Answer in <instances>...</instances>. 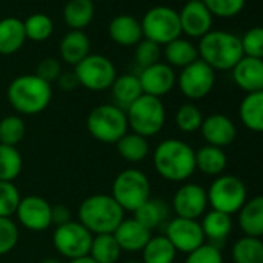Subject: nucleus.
Returning a JSON list of instances; mask_svg holds the SVG:
<instances>
[{
  "label": "nucleus",
  "mask_w": 263,
  "mask_h": 263,
  "mask_svg": "<svg viewBox=\"0 0 263 263\" xmlns=\"http://www.w3.org/2000/svg\"><path fill=\"white\" fill-rule=\"evenodd\" d=\"M157 174L172 183H183L189 180L195 167V151L184 141L169 138L163 140L152 155Z\"/></svg>",
  "instance_id": "obj_1"
},
{
  "label": "nucleus",
  "mask_w": 263,
  "mask_h": 263,
  "mask_svg": "<svg viewBox=\"0 0 263 263\" xmlns=\"http://www.w3.org/2000/svg\"><path fill=\"white\" fill-rule=\"evenodd\" d=\"M7 99L17 113L34 116L47 110L53 99V88L51 84L45 82L34 73L21 74L10 82Z\"/></svg>",
  "instance_id": "obj_2"
},
{
  "label": "nucleus",
  "mask_w": 263,
  "mask_h": 263,
  "mask_svg": "<svg viewBox=\"0 0 263 263\" xmlns=\"http://www.w3.org/2000/svg\"><path fill=\"white\" fill-rule=\"evenodd\" d=\"M124 218L125 211L110 194H93L78 209V221L93 235L113 234Z\"/></svg>",
  "instance_id": "obj_3"
},
{
  "label": "nucleus",
  "mask_w": 263,
  "mask_h": 263,
  "mask_svg": "<svg viewBox=\"0 0 263 263\" xmlns=\"http://www.w3.org/2000/svg\"><path fill=\"white\" fill-rule=\"evenodd\" d=\"M197 50L198 58L214 71L232 70L245 56L240 37L223 30H211L200 39Z\"/></svg>",
  "instance_id": "obj_4"
},
{
  "label": "nucleus",
  "mask_w": 263,
  "mask_h": 263,
  "mask_svg": "<svg viewBox=\"0 0 263 263\" xmlns=\"http://www.w3.org/2000/svg\"><path fill=\"white\" fill-rule=\"evenodd\" d=\"M128 128L137 135L152 138L166 124V107L160 98L141 95L125 110Z\"/></svg>",
  "instance_id": "obj_5"
},
{
  "label": "nucleus",
  "mask_w": 263,
  "mask_h": 263,
  "mask_svg": "<svg viewBox=\"0 0 263 263\" xmlns=\"http://www.w3.org/2000/svg\"><path fill=\"white\" fill-rule=\"evenodd\" d=\"M110 195L124 211L135 212L151 198V180L143 171L127 167L115 177Z\"/></svg>",
  "instance_id": "obj_6"
},
{
  "label": "nucleus",
  "mask_w": 263,
  "mask_h": 263,
  "mask_svg": "<svg viewBox=\"0 0 263 263\" xmlns=\"http://www.w3.org/2000/svg\"><path fill=\"white\" fill-rule=\"evenodd\" d=\"M87 130L102 144H116L128 132L125 111L115 104H101L88 113Z\"/></svg>",
  "instance_id": "obj_7"
},
{
  "label": "nucleus",
  "mask_w": 263,
  "mask_h": 263,
  "mask_svg": "<svg viewBox=\"0 0 263 263\" xmlns=\"http://www.w3.org/2000/svg\"><path fill=\"white\" fill-rule=\"evenodd\" d=\"M140 22L144 39L152 41L160 47L167 45L169 42L181 37L183 34L178 13L166 5L151 8L149 11H146Z\"/></svg>",
  "instance_id": "obj_8"
},
{
  "label": "nucleus",
  "mask_w": 263,
  "mask_h": 263,
  "mask_svg": "<svg viewBox=\"0 0 263 263\" xmlns=\"http://www.w3.org/2000/svg\"><path fill=\"white\" fill-rule=\"evenodd\" d=\"M206 194L211 208L228 215L238 212L248 200L246 186L235 175H218Z\"/></svg>",
  "instance_id": "obj_9"
},
{
  "label": "nucleus",
  "mask_w": 263,
  "mask_h": 263,
  "mask_svg": "<svg viewBox=\"0 0 263 263\" xmlns=\"http://www.w3.org/2000/svg\"><path fill=\"white\" fill-rule=\"evenodd\" d=\"M74 74L81 87L90 91L110 90L116 79L115 64L102 54H88L74 67Z\"/></svg>",
  "instance_id": "obj_10"
},
{
  "label": "nucleus",
  "mask_w": 263,
  "mask_h": 263,
  "mask_svg": "<svg viewBox=\"0 0 263 263\" xmlns=\"http://www.w3.org/2000/svg\"><path fill=\"white\" fill-rule=\"evenodd\" d=\"M91 240L93 234L74 220L56 226L53 232V246L67 260L88 255Z\"/></svg>",
  "instance_id": "obj_11"
},
{
  "label": "nucleus",
  "mask_w": 263,
  "mask_h": 263,
  "mask_svg": "<svg viewBox=\"0 0 263 263\" xmlns=\"http://www.w3.org/2000/svg\"><path fill=\"white\" fill-rule=\"evenodd\" d=\"M180 91L192 101L206 98L215 85V71L201 59L181 68L177 78Z\"/></svg>",
  "instance_id": "obj_12"
},
{
  "label": "nucleus",
  "mask_w": 263,
  "mask_h": 263,
  "mask_svg": "<svg viewBox=\"0 0 263 263\" xmlns=\"http://www.w3.org/2000/svg\"><path fill=\"white\" fill-rule=\"evenodd\" d=\"M19 224L31 232H44L51 224V204L41 195H27L21 198L16 211Z\"/></svg>",
  "instance_id": "obj_13"
},
{
  "label": "nucleus",
  "mask_w": 263,
  "mask_h": 263,
  "mask_svg": "<svg viewBox=\"0 0 263 263\" xmlns=\"http://www.w3.org/2000/svg\"><path fill=\"white\" fill-rule=\"evenodd\" d=\"M166 237L174 245L177 252L189 254L204 245V234L197 220L175 217L166 224Z\"/></svg>",
  "instance_id": "obj_14"
},
{
  "label": "nucleus",
  "mask_w": 263,
  "mask_h": 263,
  "mask_svg": "<svg viewBox=\"0 0 263 263\" xmlns=\"http://www.w3.org/2000/svg\"><path fill=\"white\" fill-rule=\"evenodd\" d=\"M208 194L204 187L197 183H186L177 189L172 198V208L177 217L197 220L208 208Z\"/></svg>",
  "instance_id": "obj_15"
},
{
  "label": "nucleus",
  "mask_w": 263,
  "mask_h": 263,
  "mask_svg": "<svg viewBox=\"0 0 263 263\" xmlns=\"http://www.w3.org/2000/svg\"><path fill=\"white\" fill-rule=\"evenodd\" d=\"M138 78L141 82L143 93L160 99L171 93L177 84V74L174 68L161 61L147 68H143Z\"/></svg>",
  "instance_id": "obj_16"
},
{
  "label": "nucleus",
  "mask_w": 263,
  "mask_h": 263,
  "mask_svg": "<svg viewBox=\"0 0 263 263\" xmlns=\"http://www.w3.org/2000/svg\"><path fill=\"white\" fill-rule=\"evenodd\" d=\"M181 33L189 37L201 39L212 30L214 16L203 2H187L178 13Z\"/></svg>",
  "instance_id": "obj_17"
},
{
  "label": "nucleus",
  "mask_w": 263,
  "mask_h": 263,
  "mask_svg": "<svg viewBox=\"0 0 263 263\" xmlns=\"http://www.w3.org/2000/svg\"><path fill=\"white\" fill-rule=\"evenodd\" d=\"M201 135L209 146L215 147H226L232 144L237 138V128L231 118L221 113H212L203 119L200 127Z\"/></svg>",
  "instance_id": "obj_18"
},
{
  "label": "nucleus",
  "mask_w": 263,
  "mask_h": 263,
  "mask_svg": "<svg viewBox=\"0 0 263 263\" xmlns=\"http://www.w3.org/2000/svg\"><path fill=\"white\" fill-rule=\"evenodd\" d=\"M119 248L125 252H141L152 237V231L143 226L137 218H124L113 232Z\"/></svg>",
  "instance_id": "obj_19"
},
{
  "label": "nucleus",
  "mask_w": 263,
  "mask_h": 263,
  "mask_svg": "<svg viewBox=\"0 0 263 263\" xmlns=\"http://www.w3.org/2000/svg\"><path fill=\"white\" fill-rule=\"evenodd\" d=\"M232 79L235 85L246 91L255 93L263 90V59L243 56L232 68Z\"/></svg>",
  "instance_id": "obj_20"
},
{
  "label": "nucleus",
  "mask_w": 263,
  "mask_h": 263,
  "mask_svg": "<svg viewBox=\"0 0 263 263\" xmlns=\"http://www.w3.org/2000/svg\"><path fill=\"white\" fill-rule=\"evenodd\" d=\"M107 31L110 39L119 47H137L144 39L141 22L130 14H119L113 17Z\"/></svg>",
  "instance_id": "obj_21"
},
{
  "label": "nucleus",
  "mask_w": 263,
  "mask_h": 263,
  "mask_svg": "<svg viewBox=\"0 0 263 263\" xmlns=\"http://www.w3.org/2000/svg\"><path fill=\"white\" fill-rule=\"evenodd\" d=\"M110 91H111L113 104L122 108L124 111L141 95H144L140 78L138 74H134V73H125V74L116 76L115 82L110 87Z\"/></svg>",
  "instance_id": "obj_22"
},
{
  "label": "nucleus",
  "mask_w": 263,
  "mask_h": 263,
  "mask_svg": "<svg viewBox=\"0 0 263 263\" xmlns=\"http://www.w3.org/2000/svg\"><path fill=\"white\" fill-rule=\"evenodd\" d=\"M90 39L84 31L70 30L59 42V56L68 65H78L90 54Z\"/></svg>",
  "instance_id": "obj_23"
},
{
  "label": "nucleus",
  "mask_w": 263,
  "mask_h": 263,
  "mask_svg": "<svg viewBox=\"0 0 263 263\" xmlns=\"http://www.w3.org/2000/svg\"><path fill=\"white\" fill-rule=\"evenodd\" d=\"M27 36L24 30V21L19 17L0 19V54H16L25 45Z\"/></svg>",
  "instance_id": "obj_24"
},
{
  "label": "nucleus",
  "mask_w": 263,
  "mask_h": 263,
  "mask_svg": "<svg viewBox=\"0 0 263 263\" xmlns=\"http://www.w3.org/2000/svg\"><path fill=\"white\" fill-rule=\"evenodd\" d=\"M238 226L248 237H263V195L246 200L238 211Z\"/></svg>",
  "instance_id": "obj_25"
},
{
  "label": "nucleus",
  "mask_w": 263,
  "mask_h": 263,
  "mask_svg": "<svg viewBox=\"0 0 263 263\" xmlns=\"http://www.w3.org/2000/svg\"><path fill=\"white\" fill-rule=\"evenodd\" d=\"M204 238H209V243L221 248L224 240L232 231V218L228 214L218 212V211H211L203 217V221L200 223Z\"/></svg>",
  "instance_id": "obj_26"
},
{
  "label": "nucleus",
  "mask_w": 263,
  "mask_h": 263,
  "mask_svg": "<svg viewBox=\"0 0 263 263\" xmlns=\"http://www.w3.org/2000/svg\"><path fill=\"white\" fill-rule=\"evenodd\" d=\"M62 17L70 30L84 31L95 17L93 0H68L62 10Z\"/></svg>",
  "instance_id": "obj_27"
},
{
  "label": "nucleus",
  "mask_w": 263,
  "mask_h": 263,
  "mask_svg": "<svg viewBox=\"0 0 263 263\" xmlns=\"http://www.w3.org/2000/svg\"><path fill=\"white\" fill-rule=\"evenodd\" d=\"M238 115L248 130L263 134V90L248 93L240 102Z\"/></svg>",
  "instance_id": "obj_28"
},
{
  "label": "nucleus",
  "mask_w": 263,
  "mask_h": 263,
  "mask_svg": "<svg viewBox=\"0 0 263 263\" xmlns=\"http://www.w3.org/2000/svg\"><path fill=\"white\" fill-rule=\"evenodd\" d=\"M228 166V157L223 149L215 146H203L195 151V167L204 175L218 177Z\"/></svg>",
  "instance_id": "obj_29"
},
{
  "label": "nucleus",
  "mask_w": 263,
  "mask_h": 263,
  "mask_svg": "<svg viewBox=\"0 0 263 263\" xmlns=\"http://www.w3.org/2000/svg\"><path fill=\"white\" fill-rule=\"evenodd\" d=\"M116 151L119 157L128 163H141L151 154V144L147 138L137 135L134 132L127 134L116 143Z\"/></svg>",
  "instance_id": "obj_30"
},
{
  "label": "nucleus",
  "mask_w": 263,
  "mask_h": 263,
  "mask_svg": "<svg viewBox=\"0 0 263 263\" xmlns=\"http://www.w3.org/2000/svg\"><path fill=\"white\" fill-rule=\"evenodd\" d=\"M163 54L166 58V64L178 68H184L187 65H191L192 62H195L198 58V50L197 47L183 37H178L172 42H169L167 45H164Z\"/></svg>",
  "instance_id": "obj_31"
},
{
  "label": "nucleus",
  "mask_w": 263,
  "mask_h": 263,
  "mask_svg": "<svg viewBox=\"0 0 263 263\" xmlns=\"http://www.w3.org/2000/svg\"><path fill=\"white\" fill-rule=\"evenodd\" d=\"M169 217V208L164 201L157 198H149L143 206H140L134 212V218H137L143 226L149 231H154L164 224Z\"/></svg>",
  "instance_id": "obj_32"
},
{
  "label": "nucleus",
  "mask_w": 263,
  "mask_h": 263,
  "mask_svg": "<svg viewBox=\"0 0 263 263\" xmlns=\"http://www.w3.org/2000/svg\"><path fill=\"white\" fill-rule=\"evenodd\" d=\"M122 249L119 248L113 234L93 235L88 255L96 263H118L121 258Z\"/></svg>",
  "instance_id": "obj_33"
},
{
  "label": "nucleus",
  "mask_w": 263,
  "mask_h": 263,
  "mask_svg": "<svg viewBox=\"0 0 263 263\" xmlns=\"http://www.w3.org/2000/svg\"><path fill=\"white\" fill-rule=\"evenodd\" d=\"M141 254V263H174L177 257V249L166 235H152Z\"/></svg>",
  "instance_id": "obj_34"
},
{
  "label": "nucleus",
  "mask_w": 263,
  "mask_h": 263,
  "mask_svg": "<svg viewBox=\"0 0 263 263\" xmlns=\"http://www.w3.org/2000/svg\"><path fill=\"white\" fill-rule=\"evenodd\" d=\"M234 263H263V241L257 237H241L232 246Z\"/></svg>",
  "instance_id": "obj_35"
},
{
  "label": "nucleus",
  "mask_w": 263,
  "mask_h": 263,
  "mask_svg": "<svg viewBox=\"0 0 263 263\" xmlns=\"http://www.w3.org/2000/svg\"><path fill=\"white\" fill-rule=\"evenodd\" d=\"M24 158L17 147L0 144V181H11L22 174Z\"/></svg>",
  "instance_id": "obj_36"
},
{
  "label": "nucleus",
  "mask_w": 263,
  "mask_h": 263,
  "mask_svg": "<svg viewBox=\"0 0 263 263\" xmlns=\"http://www.w3.org/2000/svg\"><path fill=\"white\" fill-rule=\"evenodd\" d=\"M27 135V124L21 115H8L0 119V144L17 147Z\"/></svg>",
  "instance_id": "obj_37"
},
{
  "label": "nucleus",
  "mask_w": 263,
  "mask_h": 263,
  "mask_svg": "<svg viewBox=\"0 0 263 263\" xmlns=\"http://www.w3.org/2000/svg\"><path fill=\"white\" fill-rule=\"evenodd\" d=\"M24 30L27 39L33 42H44L53 34L54 24L50 16L44 13H34L24 21Z\"/></svg>",
  "instance_id": "obj_38"
},
{
  "label": "nucleus",
  "mask_w": 263,
  "mask_h": 263,
  "mask_svg": "<svg viewBox=\"0 0 263 263\" xmlns=\"http://www.w3.org/2000/svg\"><path fill=\"white\" fill-rule=\"evenodd\" d=\"M203 119L204 118L201 115V110L192 102L180 105L175 113V124L183 134H194V132L200 130Z\"/></svg>",
  "instance_id": "obj_39"
},
{
  "label": "nucleus",
  "mask_w": 263,
  "mask_h": 263,
  "mask_svg": "<svg viewBox=\"0 0 263 263\" xmlns=\"http://www.w3.org/2000/svg\"><path fill=\"white\" fill-rule=\"evenodd\" d=\"M21 192L11 181H0V217L13 218L21 203Z\"/></svg>",
  "instance_id": "obj_40"
},
{
  "label": "nucleus",
  "mask_w": 263,
  "mask_h": 263,
  "mask_svg": "<svg viewBox=\"0 0 263 263\" xmlns=\"http://www.w3.org/2000/svg\"><path fill=\"white\" fill-rule=\"evenodd\" d=\"M19 226L13 218L0 217V255L10 254L19 243Z\"/></svg>",
  "instance_id": "obj_41"
},
{
  "label": "nucleus",
  "mask_w": 263,
  "mask_h": 263,
  "mask_svg": "<svg viewBox=\"0 0 263 263\" xmlns=\"http://www.w3.org/2000/svg\"><path fill=\"white\" fill-rule=\"evenodd\" d=\"M161 47L152 41H147V39H143L137 47H135V62L143 68H147L154 64H158L160 59H161Z\"/></svg>",
  "instance_id": "obj_42"
},
{
  "label": "nucleus",
  "mask_w": 263,
  "mask_h": 263,
  "mask_svg": "<svg viewBox=\"0 0 263 263\" xmlns=\"http://www.w3.org/2000/svg\"><path fill=\"white\" fill-rule=\"evenodd\" d=\"M212 16L218 17H235L246 5V0H201Z\"/></svg>",
  "instance_id": "obj_43"
},
{
  "label": "nucleus",
  "mask_w": 263,
  "mask_h": 263,
  "mask_svg": "<svg viewBox=\"0 0 263 263\" xmlns=\"http://www.w3.org/2000/svg\"><path fill=\"white\" fill-rule=\"evenodd\" d=\"M240 41L245 56L263 59V27H254L248 30Z\"/></svg>",
  "instance_id": "obj_44"
},
{
  "label": "nucleus",
  "mask_w": 263,
  "mask_h": 263,
  "mask_svg": "<svg viewBox=\"0 0 263 263\" xmlns=\"http://www.w3.org/2000/svg\"><path fill=\"white\" fill-rule=\"evenodd\" d=\"M184 263H223V255L220 248L204 243L195 251L189 252Z\"/></svg>",
  "instance_id": "obj_45"
},
{
  "label": "nucleus",
  "mask_w": 263,
  "mask_h": 263,
  "mask_svg": "<svg viewBox=\"0 0 263 263\" xmlns=\"http://www.w3.org/2000/svg\"><path fill=\"white\" fill-rule=\"evenodd\" d=\"M34 74L39 76L41 79H44L45 82L51 84V82H56L58 78L62 74V65L54 58H45L37 64Z\"/></svg>",
  "instance_id": "obj_46"
},
{
  "label": "nucleus",
  "mask_w": 263,
  "mask_h": 263,
  "mask_svg": "<svg viewBox=\"0 0 263 263\" xmlns=\"http://www.w3.org/2000/svg\"><path fill=\"white\" fill-rule=\"evenodd\" d=\"M71 221V211L68 206L65 204H54L51 206V224L56 228V226H61V224H65Z\"/></svg>",
  "instance_id": "obj_47"
},
{
  "label": "nucleus",
  "mask_w": 263,
  "mask_h": 263,
  "mask_svg": "<svg viewBox=\"0 0 263 263\" xmlns=\"http://www.w3.org/2000/svg\"><path fill=\"white\" fill-rule=\"evenodd\" d=\"M56 84H58V87H59L61 90H64V91H71V90H74V88L79 85L74 71H62V74L58 78Z\"/></svg>",
  "instance_id": "obj_48"
},
{
  "label": "nucleus",
  "mask_w": 263,
  "mask_h": 263,
  "mask_svg": "<svg viewBox=\"0 0 263 263\" xmlns=\"http://www.w3.org/2000/svg\"><path fill=\"white\" fill-rule=\"evenodd\" d=\"M67 263H96L90 255H84V257H79V258H73V260H68Z\"/></svg>",
  "instance_id": "obj_49"
},
{
  "label": "nucleus",
  "mask_w": 263,
  "mask_h": 263,
  "mask_svg": "<svg viewBox=\"0 0 263 263\" xmlns=\"http://www.w3.org/2000/svg\"><path fill=\"white\" fill-rule=\"evenodd\" d=\"M39 263H64V261L61 258H58V257H45Z\"/></svg>",
  "instance_id": "obj_50"
},
{
  "label": "nucleus",
  "mask_w": 263,
  "mask_h": 263,
  "mask_svg": "<svg viewBox=\"0 0 263 263\" xmlns=\"http://www.w3.org/2000/svg\"><path fill=\"white\" fill-rule=\"evenodd\" d=\"M187 2H201V0H187Z\"/></svg>",
  "instance_id": "obj_51"
},
{
  "label": "nucleus",
  "mask_w": 263,
  "mask_h": 263,
  "mask_svg": "<svg viewBox=\"0 0 263 263\" xmlns=\"http://www.w3.org/2000/svg\"><path fill=\"white\" fill-rule=\"evenodd\" d=\"M124 263H141V261H124Z\"/></svg>",
  "instance_id": "obj_52"
}]
</instances>
